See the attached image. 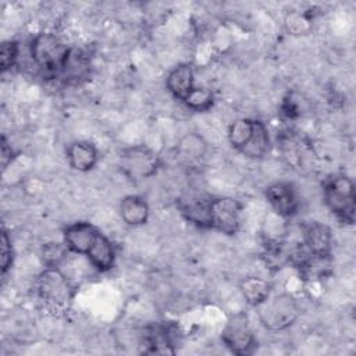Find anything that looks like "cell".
I'll list each match as a JSON object with an SVG mask.
<instances>
[{
  "label": "cell",
  "instance_id": "cell-2",
  "mask_svg": "<svg viewBox=\"0 0 356 356\" xmlns=\"http://www.w3.org/2000/svg\"><path fill=\"white\" fill-rule=\"evenodd\" d=\"M35 288L44 307L51 312H64L72 300L70 281L58 267H44L36 280Z\"/></svg>",
  "mask_w": 356,
  "mask_h": 356
},
{
  "label": "cell",
  "instance_id": "cell-18",
  "mask_svg": "<svg viewBox=\"0 0 356 356\" xmlns=\"http://www.w3.org/2000/svg\"><path fill=\"white\" fill-rule=\"evenodd\" d=\"M143 345L146 353H174L170 332L163 325H150L143 335Z\"/></svg>",
  "mask_w": 356,
  "mask_h": 356
},
{
  "label": "cell",
  "instance_id": "cell-16",
  "mask_svg": "<svg viewBox=\"0 0 356 356\" xmlns=\"http://www.w3.org/2000/svg\"><path fill=\"white\" fill-rule=\"evenodd\" d=\"M239 291L243 296V299L250 306H259L263 303L271 293V285L267 280L256 275H250L243 278L239 282Z\"/></svg>",
  "mask_w": 356,
  "mask_h": 356
},
{
  "label": "cell",
  "instance_id": "cell-21",
  "mask_svg": "<svg viewBox=\"0 0 356 356\" xmlns=\"http://www.w3.org/2000/svg\"><path fill=\"white\" fill-rule=\"evenodd\" d=\"M213 102H214V97L211 90L206 88H197V86H195L184 100L186 107L195 111H207L213 106Z\"/></svg>",
  "mask_w": 356,
  "mask_h": 356
},
{
  "label": "cell",
  "instance_id": "cell-11",
  "mask_svg": "<svg viewBox=\"0 0 356 356\" xmlns=\"http://www.w3.org/2000/svg\"><path fill=\"white\" fill-rule=\"evenodd\" d=\"M211 199L203 195H189L178 200V209L189 222L200 228H210Z\"/></svg>",
  "mask_w": 356,
  "mask_h": 356
},
{
  "label": "cell",
  "instance_id": "cell-5",
  "mask_svg": "<svg viewBox=\"0 0 356 356\" xmlns=\"http://www.w3.org/2000/svg\"><path fill=\"white\" fill-rule=\"evenodd\" d=\"M120 167L129 179H145L157 172L160 159L152 149L143 145H136L121 152Z\"/></svg>",
  "mask_w": 356,
  "mask_h": 356
},
{
  "label": "cell",
  "instance_id": "cell-9",
  "mask_svg": "<svg viewBox=\"0 0 356 356\" xmlns=\"http://www.w3.org/2000/svg\"><path fill=\"white\" fill-rule=\"evenodd\" d=\"M102 231L88 221H78L67 225L63 231L64 243L70 252L85 254L89 252L92 245L96 242Z\"/></svg>",
  "mask_w": 356,
  "mask_h": 356
},
{
  "label": "cell",
  "instance_id": "cell-20",
  "mask_svg": "<svg viewBox=\"0 0 356 356\" xmlns=\"http://www.w3.org/2000/svg\"><path fill=\"white\" fill-rule=\"evenodd\" d=\"M177 150L184 157H186L189 160H196V159H200L204 156V153L207 150V143L200 135L191 132L179 139V142L177 145Z\"/></svg>",
  "mask_w": 356,
  "mask_h": 356
},
{
  "label": "cell",
  "instance_id": "cell-7",
  "mask_svg": "<svg viewBox=\"0 0 356 356\" xmlns=\"http://www.w3.org/2000/svg\"><path fill=\"white\" fill-rule=\"evenodd\" d=\"M241 203L234 197H213L210 203V228L225 235H235L241 224Z\"/></svg>",
  "mask_w": 356,
  "mask_h": 356
},
{
  "label": "cell",
  "instance_id": "cell-26",
  "mask_svg": "<svg viewBox=\"0 0 356 356\" xmlns=\"http://www.w3.org/2000/svg\"><path fill=\"white\" fill-rule=\"evenodd\" d=\"M0 156H1V167L3 170L7 168V165L13 161L14 159V150L11 147V145L7 142L6 136H1V142H0Z\"/></svg>",
  "mask_w": 356,
  "mask_h": 356
},
{
  "label": "cell",
  "instance_id": "cell-1",
  "mask_svg": "<svg viewBox=\"0 0 356 356\" xmlns=\"http://www.w3.org/2000/svg\"><path fill=\"white\" fill-rule=\"evenodd\" d=\"M29 50L33 63L46 75L60 76L71 49L56 33L39 32L33 36Z\"/></svg>",
  "mask_w": 356,
  "mask_h": 356
},
{
  "label": "cell",
  "instance_id": "cell-6",
  "mask_svg": "<svg viewBox=\"0 0 356 356\" xmlns=\"http://www.w3.org/2000/svg\"><path fill=\"white\" fill-rule=\"evenodd\" d=\"M221 339L224 345L238 356L253 353L256 338L250 328L248 314L242 312L232 314L222 328Z\"/></svg>",
  "mask_w": 356,
  "mask_h": 356
},
{
  "label": "cell",
  "instance_id": "cell-12",
  "mask_svg": "<svg viewBox=\"0 0 356 356\" xmlns=\"http://www.w3.org/2000/svg\"><path fill=\"white\" fill-rule=\"evenodd\" d=\"M165 86L175 99L184 102L195 88L193 67L189 63H182L174 67L167 75Z\"/></svg>",
  "mask_w": 356,
  "mask_h": 356
},
{
  "label": "cell",
  "instance_id": "cell-15",
  "mask_svg": "<svg viewBox=\"0 0 356 356\" xmlns=\"http://www.w3.org/2000/svg\"><path fill=\"white\" fill-rule=\"evenodd\" d=\"M86 257L97 271L103 273L111 270L115 261V249L113 242L102 232L86 253Z\"/></svg>",
  "mask_w": 356,
  "mask_h": 356
},
{
  "label": "cell",
  "instance_id": "cell-13",
  "mask_svg": "<svg viewBox=\"0 0 356 356\" xmlns=\"http://www.w3.org/2000/svg\"><path fill=\"white\" fill-rule=\"evenodd\" d=\"M67 159L70 167L76 171L86 172L96 165L99 152L97 147L89 140H75L67 147Z\"/></svg>",
  "mask_w": 356,
  "mask_h": 356
},
{
  "label": "cell",
  "instance_id": "cell-10",
  "mask_svg": "<svg viewBox=\"0 0 356 356\" xmlns=\"http://www.w3.org/2000/svg\"><path fill=\"white\" fill-rule=\"evenodd\" d=\"M303 231V246L314 257H330L332 248L331 229L321 222H307L302 228Z\"/></svg>",
  "mask_w": 356,
  "mask_h": 356
},
{
  "label": "cell",
  "instance_id": "cell-4",
  "mask_svg": "<svg viewBox=\"0 0 356 356\" xmlns=\"http://www.w3.org/2000/svg\"><path fill=\"white\" fill-rule=\"evenodd\" d=\"M256 307L260 323L270 331H282L291 327L300 314L299 305L291 293L270 295Z\"/></svg>",
  "mask_w": 356,
  "mask_h": 356
},
{
  "label": "cell",
  "instance_id": "cell-8",
  "mask_svg": "<svg viewBox=\"0 0 356 356\" xmlns=\"http://www.w3.org/2000/svg\"><path fill=\"white\" fill-rule=\"evenodd\" d=\"M264 196L274 213L280 217H292L299 209L298 195L291 182L278 181L267 185L264 189Z\"/></svg>",
  "mask_w": 356,
  "mask_h": 356
},
{
  "label": "cell",
  "instance_id": "cell-19",
  "mask_svg": "<svg viewBox=\"0 0 356 356\" xmlns=\"http://www.w3.org/2000/svg\"><path fill=\"white\" fill-rule=\"evenodd\" d=\"M253 121L252 118H239L228 127V140L234 149L241 152L246 146L253 132Z\"/></svg>",
  "mask_w": 356,
  "mask_h": 356
},
{
  "label": "cell",
  "instance_id": "cell-24",
  "mask_svg": "<svg viewBox=\"0 0 356 356\" xmlns=\"http://www.w3.org/2000/svg\"><path fill=\"white\" fill-rule=\"evenodd\" d=\"M0 243H1V253H0L1 275H6V274H7V271L11 268V266H13V260H14V250H13L11 238H10L8 232L6 231V228H3V229H1Z\"/></svg>",
  "mask_w": 356,
  "mask_h": 356
},
{
  "label": "cell",
  "instance_id": "cell-22",
  "mask_svg": "<svg viewBox=\"0 0 356 356\" xmlns=\"http://www.w3.org/2000/svg\"><path fill=\"white\" fill-rule=\"evenodd\" d=\"M68 248L65 243H46L42 248V260L46 267H58L60 263L68 253Z\"/></svg>",
  "mask_w": 356,
  "mask_h": 356
},
{
  "label": "cell",
  "instance_id": "cell-25",
  "mask_svg": "<svg viewBox=\"0 0 356 356\" xmlns=\"http://www.w3.org/2000/svg\"><path fill=\"white\" fill-rule=\"evenodd\" d=\"M309 21L299 14H291L288 15L285 24L288 26V29L295 33V35H303L310 29V24H307Z\"/></svg>",
  "mask_w": 356,
  "mask_h": 356
},
{
  "label": "cell",
  "instance_id": "cell-17",
  "mask_svg": "<svg viewBox=\"0 0 356 356\" xmlns=\"http://www.w3.org/2000/svg\"><path fill=\"white\" fill-rule=\"evenodd\" d=\"M268 150H270V136H268L267 127L261 121L254 120L252 136L246 143V146L241 150V153L249 159H261L267 154Z\"/></svg>",
  "mask_w": 356,
  "mask_h": 356
},
{
  "label": "cell",
  "instance_id": "cell-14",
  "mask_svg": "<svg viewBox=\"0 0 356 356\" xmlns=\"http://www.w3.org/2000/svg\"><path fill=\"white\" fill-rule=\"evenodd\" d=\"M121 218L132 227H139L146 224L149 220L150 209L147 202L139 195H128L120 202Z\"/></svg>",
  "mask_w": 356,
  "mask_h": 356
},
{
  "label": "cell",
  "instance_id": "cell-23",
  "mask_svg": "<svg viewBox=\"0 0 356 356\" xmlns=\"http://www.w3.org/2000/svg\"><path fill=\"white\" fill-rule=\"evenodd\" d=\"M19 53V44L15 40H4L0 47V68L3 72L14 67Z\"/></svg>",
  "mask_w": 356,
  "mask_h": 356
},
{
  "label": "cell",
  "instance_id": "cell-3",
  "mask_svg": "<svg viewBox=\"0 0 356 356\" xmlns=\"http://www.w3.org/2000/svg\"><path fill=\"white\" fill-rule=\"evenodd\" d=\"M324 203L341 221L352 224L355 221V184L348 175H334L328 178L323 189Z\"/></svg>",
  "mask_w": 356,
  "mask_h": 356
}]
</instances>
